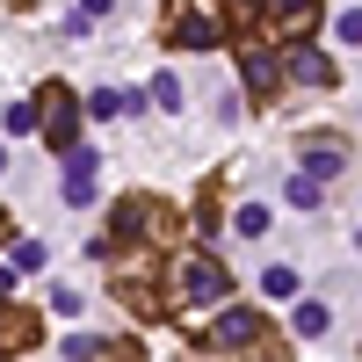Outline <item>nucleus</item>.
Segmentation results:
<instances>
[{
	"label": "nucleus",
	"instance_id": "23",
	"mask_svg": "<svg viewBox=\"0 0 362 362\" xmlns=\"http://www.w3.org/2000/svg\"><path fill=\"white\" fill-rule=\"evenodd\" d=\"M341 44H362V8H348V15H341Z\"/></svg>",
	"mask_w": 362,
	"mask_h": 362
},
{
	"label": "nucleus",
	"instance_id": "9",
	"mask_svg": "<svg viewBox=\"0 0 362 362\" xmlns=\"http://www.w3.org/2000/svg\"><path fill=\"white\" fill-rule=\"evenodd\" d=\"M283 80H297V87H334L341 73H334V58H326L319 44H297V51H283Z\"/></svg>",
	"mask_w": 362,
	"mask_h": 362
},
{
	"label": "nucleus",
	"instance_id": "5",
	"mask_svg": "<svg viewBox=\"0 0 362 362\" xmlns=\"http://www.w3.org/2000/svg\"><path fill=\"white\" fill-rule=\"evenodd\" d=\"M319 22V0H268V15H261V44H290L297 51V37Z\"/></svg>",
	"mask_w": 362,
	"mask_h": 362
},
{
	"label": "nucleus",
	"instance_id": "2",
	"mask_svg": "<svg viewBox=\"0 0 362 362\" xmlns=\"http://www.w3.org/2000/svg\"><path fill=\"white\" fill-rule=\"evenodd\" d=\"M37 116H44V124H37V131H44V145L73 160V153H80V116H87V102L73 95L66 80H44V87H37Z\"/></svg>",
	"mask_w": 362,
	"mask_h": 362
},
{
	"label": "nucleus",
	"instance_id": "11",
	"mask_svg": "<svg viewBox=\"0 0 362 362\" xmlns=\"http://www.w3.org/2000/svg\"><path fill=\"white\" fill-rule=\"evenodd\" d=\"M95 167H102L95 153H73V160H66V203H73V210L95 196Z\"/></svg>",
	"mask_w": 362,
	"mask_h": 362
},
{
	"label": "nucleus",
	"instance_id": "10",
	"mask_svg": "<svg viewBox=\"0 0 362 362\" xmlns=\"http://www.w3.org/2000/svg\"><path fill=\"white\" fill-rule=\"evenodd\" d=\"M305 160H312L319 174H341V167H348V145H341L334 131H312V138H305Z\"/></svg>",
	"mask_w": 362,
	"mask_h": 362
},
{
	"label": "nucleus",
	"instance_id": "22",
	"mask_svg": "<svg viewBox=\"0 0 362 362\" xmlns=\"http://www.w3.org/2000/svg\"><path fill=\"white\" fill-rule=\"evenodd\" d=\"M109 8H116V0H80V15H73V29H87L95 15H109Z\"/></svg>",
	"mask_w": 362,
	"mask_h": 362
},
{
	"label": "nucleus",
	"instance_id": "3",
	"mask_svg": "<svg viewBox=\"0 0 362 362\" xmlns=\"http://www.w3.org/2000/svg\"><path fill=\"white\" fill-rule=\"evenodd\" d=\"M160 37H167V51H218V44H225V22L210 15L203 0H174Z\"/></svg>",
	"mask_w": 362,
	"mask_h": 362
},
{
	"label": "nucleus",
	"instance_id": "21",
	"mask_svg": "<svg viewBox=\"0 0 362 362\" xmlns=\"http://www.w3.org/2000/svg\"><path fill=\"white\" fill-rule=\"evenodd\" d=\"M37 124H44V116L29 109V102H15V109H8V131H15V138H29V131H37Z\"/></svg>",
	"mask_w": 362,
	"mask_h": 362
},
{
	"label": "nucleus",
	"instance_id": "17",
	"mask_svg": "<svg viewBox=\"0 0 362 362\" xmlns=\"http://www.w3.org/2000/svg\"><path fill=\"white\" fill-rule=\"evenodd\" d=\"M319 196H326L319 174H290V203H297V210H319Z\"/></svg>",
	"mask_w": 362,
	"mask_h": 362
},
{
	"label": "nucleus",
	"instance_id": "14",
	"mask_svg": "<svg viewBox=\"0 0 362 362\" xmlns=\"http://www.w3.org/2000/svg\"><path fill=\"white\" fill-rule=\"evenodd\" d=\"M261 290H268V297H297V290H305V276H297V268H283V261H276V268H268V276H261Z\"/></svg>",
	"mask_w": 362,
	"mask_h": 362
},
{
	"label": "nucleus",
	"instance_id": "15",
	"mask_svg": "<svg viewBox=\"0 0 362 362\" xmlns=\"http://www.w3.org/2000/svg\"><path fill=\"white\" fill-rule=\"evenodd\" d=\"M290 326H297L305 341H319L326 326H334V312H326V305H297V319H290Z\"/></svg>",
	"mask_w": 362,
	"mask_h": 362
},
{
	"label": "nucleus",
	"instance_id": "26",
	"mask_svg": "<svg viewBox=\"0 0 362 362\" xmlns=\"http://www.w3.org/2000/svg\"><path fill=\"white\" fill-rule=\"evenodd\" d=\"M261 362H283V355H261Z\"/></svg>",
	"mask_w": 362,
	"mask_h": 362
},
{
	"label": "nucleus",
	"instance_id": "7",
	"mask_svg": "<svg viewBox=\"0 0 362 362\" xmlns=\"http://www.w3.org/2000/svg\"><path fill=\"white\" fill-rule=\"evenodd\" d=\"M37 341H44L37 305H15V297H0V362H15L22 348H37Z\"/></svg>",
	"mask_w": 362,
	"mask_h": 362
},
{
	"label": "nucleus",
	"instance_id": "4",
	"mask_svg": "<svg viewBox=\"0 0 362 362\" xmlns=\"http://www.w3.org/2000/svg\"><path fill=\"white\" fill-rule=\"evenodd\" d=\"M210 348H218V355H239V348H254V341H276V334H268V319L254 312V305H225L218 319H210V334H203Z\"/></svg>",
	"mask_w": 362,
	"mask_h": 362
},
{
	"label": "nucleus",
	"instance_id": "19",
	"mask_svg": "<svg viewBox=\"0 0 362 362\" xmlns=\"http://www.w3.org/2000/svg\"><path fill=\"white\" fill-rule=\"evenodd\" d=\"M80 305H87V297H80V290H73V283H58V290H51V312H58V319H73V312H80Z\"/></svg>",
	"mask_w": 362,
	"mask_h": 362
},
{
	"label": "nucleus",
	"instance_id": "16",
	"mask_svg": "<svg viewBox=\"0 0 362 362\" xmlns=\"http://www.w3.org/2000/svg\"><path fill=\"white\" fill-rule=\"evenodd\" d=\"M95 362H145V341H95Z\"/></svg>",
	"mask_w": 362,
	"mask_h": 362
},
{
	"label": "nucleus",
	"instance_id": "6",
	"mask_svg": "<svg viewBox=\"0 0 362 362\" xmlns=\"http://www.w3.org/2000/svg\"><path fill=\"white\" fill-rule=\"evenodd\" d=\"M239 80H247L254 102H276V87H283V58L268 51L261 37H247V44H239Z\"/></svg>",
	"mask_w": 362,
	"mask_h": 362
},
{
	"label": "nucleus",
	"instance_id": "25",
	"mask_svg": "<svg viewBox=\"0 0 362 362\" xmlns=\"http://www.w3.org/2000/svg\"><path fill=\"white\" fill-rule=\"evenodd\" d=\"M0 174H8V153H0Z\"/></svg>",
	"mask_w": 362,
	"mask_h": 362
},
{
	"label": "nucleus",
	"instance_id": "13",
	"mask_svg": "<svg viewBox=\"0 0 362 362\" xmlns=\"http://www.w3.org/2000/svg\"><path fill=\"white\" fill-rule=\"evenodd\" d=\"M232 232H247V239L276 232V218H268V203H239V210H232Z\"/></svg>",
	"mask_w": 362,
	"mask_h": 362
},
{
	"label": "nucleus",
	"instance_id": "12",
	"mask_svg": "<svg viewBox=\"0 0 362 362\" xmlns=\"http://www.w3.org/2000/svg\"><path fill=\"white\" fill-rule=\"evenodd\" d=\"M131 109H145V95H124V87H95V95H87V116H131Z\"/></svg>",
	"mask_w": 362,
	"mask_h": 362
},
{
	"label": "nucleus",
	"instance_id": "24",
	"mask_svg": "<svg viewBox=\"0 0 362 362\" xmlns=\"http://www.w3.org/2000/svg\"><path fill=\"white\" fill-rule=\"evenodd\" d=\"M8 290H15V268H0V297H8Z\"/></svg>",
	"mask_w": 362,
	"mask_h": 362
},
{
	"label": "nucleus",
	"instance_id": "18",
	"mask_svg": "<svg viewBox=\"0 0 362 362\" xmlns=\"http://www.w3.org/2000/svg\"><path fill=\"white\" fill-rule=\"evenodd\" d=\"M153 109H181V73H153Z\"/></svg>",
	"mask_w": 362,
	"mask_h": 362
},
{
	"label": "nucleus",
	"instance_id": "8",
	"mask_svg": "<svg viewBox=\"0 0 362 362\" xmlns=\"http://www.w3.org/2000/svg\"><path fill=\"white\" fill-rule=\"evenodd\" d=\"M116 297H124L138 319H167V297L153 290V254H145L138 268H116Z\"/></svg>",
	"mask_w": 362,
	"mask_h": 362
},
{
	"label": "nucleus",
	"instance_id": "1",
	"mask_svg": "<svg viewBox=\"0 0 362 362\" xmlns=\"http://www.w3.org/2000/svg\"><path fill=\"white\" fill-rule=\"evenodd\" d=\"M167 312H225V297H232V268L210 254V247H196V254H181L174 268H167Z\"/></svg>",
	"mask_w": 362,
	"mask_h": 362
},
{
	"label": "nucleus",
	"instance_id": "20",
	"mask_svg": "<svg viewBox=\"0 0 362 362\" xmlns=\"http://www.w3.org/2000/svg\"><path fill=\"white\" fill-rule=\"evenodd\" d=\"M8 268H29V276H37V268H44V247H37V239H15V261Z\"/></svg>",
	"mask_w": 362,
	"mask_h": 362
}]
</instances>
